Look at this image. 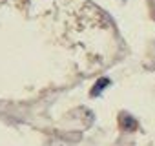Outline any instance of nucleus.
Returning <instances> with one entry per match:
<instances>
[{"label":"nucleus","instance_id":"2","mask_svg":"<svg viewBox=\"0 0 155 146\" xmlns=\"http://www.w3.org/2000/svg\"><path fill=\"white\" fill-rule=\"evenodd\" d=\"M110 84H111V81H110L108 77H102V79H99V81L93 84V88H91V93H90V95H91V97H97V95H101V93H102V90H104V88H108Z\"/></svg>","mask_w":155,"mask_h":146},{"label":"nucleus","instance_id":"1","mask_svg":"<svg viewBox=\"0 0 155 146\" xmlns=\"http://www.w3.org/2000/svg\"><path fill=\"white\" fill-rule=\"evenodd\" d=\"M119 124H120V128H122L124 131H135V130L139 128L137 121H135L130 113H124V111L119 115Z\"/></svg>","mask_w":155,"mask_h":146}]
</instances>
